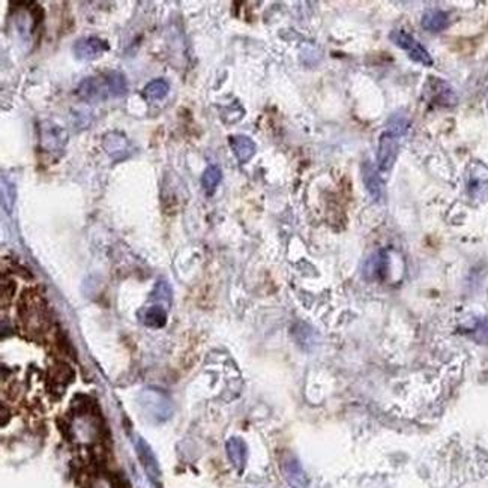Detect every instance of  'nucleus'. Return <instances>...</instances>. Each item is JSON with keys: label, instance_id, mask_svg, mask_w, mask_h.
<instances>
[{"label": "nucleus", "instance_id": "nucleus-1", "mask_svg": "<svg viewBox=\"0 0 488 488\" xmlns=\"http://www.w3.org/2000/svg\"><path fill=\"white\" fill-rule=\"evenodd\" d=\"M140 406L149 418L156 421H165L173 412L169 397L156 389H146L141 392Z\"/></svg>", "mask_w": 488, "mask_h": 488}, {"label": "nucleus", "instance_id": "nucleus-2", "mask_svg": "<svg viewBox=\"0 0 488 488\" xmlns=\"http://www.w3.org/2000/svg\"><path fill=\"white\" fill-rule=\"evenodd\" d=\"M389 38L393 44L400 47L401 50H404L412 60L418 62V64H421L424 66L432 65V58L430 56V53L425 50L422 44L419 41H416V39L411 34L404 32V30L397 29V30H392V32L389 34Z\"/></svg>", "mask_w": 488, "mask_h": 488}, {"label": "nucleus", "instance_id": "nucleus-3", "mask_svg": "<svg viewBox=\"0 0 488 488\" xmlns=\"http://www.w3.org/2000/svg\"><path fill=\"white\" fill-rule=\"evenodd\" d=\"M400 136L391 131H385L379 138V152H377V169L379 171H389L392 165L395 164L398 149H400Z\"/></svg>", "mask_w": 488, "mask_h": 488}, {"label": "nucleus", "instance_id": "nucleus-4", "mask_svg": "<svg viewBox=\"0 0 488 488\" xmlns=\"http://www.w3.org/2000/svg\"><path fill=\"white\" fill-rule=\"evenodd\" d=\"M39 141L44 151L49 154H58L65 149L68 143V134L59 125L44 122L39 128Z\"/></svg>", "mask_w": 488, "mask_h": 488}, {"label": "nucleus", "instance_id": "nucleus-5", "mask_svg": "<svg viewBox=\"0 0 488 488\" xmlns=\"http://www.w3.org/2000/svg\"><path fill=\"white\" fill-rule=\"evenodd\" d=\"M134 448H136L137 456L141 463V466H143V470L146 472L147 478L151 479L152 483L160 484L161 469H160L158 461H156V459H155L154 451L151 450V446L147 445V442L143 437L138 436V437H136V440H134Z\"/></svg>", "mask_w": 488, "mask_h": 488}, {"label": "nucleus", "instance_id": "nucleus-6", "mask_svg": "<svg viewBox=\"0 0 488 488\" xmlns=\"http://www.w3.org/2000/svg\"><path fill=\"white\" fill-rule=\"evenodd\" d=\"M78 97L88 102H99L110 97L106 77H89L78 86Z\"/></svg>", "mask_w": 488, "mask_h": 488}, {"label": "nucleus", "instance_id": "nucleus-7", "mask_svg": "<svg viewBox=\"0 0 488 488\" xmlns=\"http://www.w3.org/2000/svg\"><path fill=\"white\" fill-rule=\"evenodd\" d=\"M107 50H108L107 42L102 41L99 38H83V39H78V41L74 44L75 58L84 62L98 59L101 54H104Z\"/></svg>", "mask_w": 488, "mask_h": 488}, {"label": "nucleus", "instance_id": "nucleus-8", "mask_svg": "<svg viewBox=\"0 0 488 488\" xmlns=\"http://www.w3.org/2000/svg\"><path fill=\"white\" fill-rule=\"evenodd\" d=\"M362 180H364V185L368 194L371 195V199L380 202L385 193V182L380 178L379 169H376L373 164L364 162V165H362Z\"/></svg>", "mask_w": 488, "mask_h": 488}, {"label": "nucleus", "instance_id": "nucleus-9", "mask_svg": "<svg viewBox=\"0 0 488 488\" xmlns=\"http://www.w3.org/2000/svg\"><path fill=\"white\" fill-rule=\"evenodd\" d=\"M228 143H230L232 152L236 156V160L239 161V164H247L256 155L257 146L254 140L248 136H243V134L232 136L228 138Z\"/></svg>", "mask_w": 488, "mask_h": 488}, {"label": "nucleus", "instance_id": "nucleus-10", "mask_svg": "<svg viewBox=\"0 0 488 488\" xmlns=\"http://www.w3.org/2000/svg\"><path fill=\"white\" fill-rule=\"evenodd\" d=\"M281 466L287 483L293 488H305L306 484H308V479H306L304 469L293 455H286L284 459H282Z\"/></svg>", "mask_w": 488, "mask_h": 488}, {"label": "nucleus", "instance_id": "nucleus-11", "mask_svg": "<svg viewBox=\"0 0 488 488\" xmlns=\"http://www.w3.org/2000/svg\"><path fill=\"white\" fill-rule=\"evenodd\" d=\"M102 146H104L106 152L116 161H121L128 156L130 141L127 137L122 136L121 132L107 134L104 137V141H102Z\"/></svg>", "mask_w": 488, "mask_h": 488}, {"label": "nucleus", "instance_id": "nucleus-12", "mask_svg": "<svg viewBox=\"0 0 488 488\" xmlns=\"http://www.w3.org/2000/svg\"><path fill=\"white\" fill-rule=\"evenodd\" d=\"M421 25L425 30H428V32H440V30L446 29L448 26V15L442 10L431 8V10L424 12Z\"/></svg>", "mask_w": 488, "mask_h": 488}, {"label": "nucleus", "instance_id": "nucleus-13", "mask_svg": "<svg viewBox=\"0 0 488 488\" xmlns=\"http://www.w3.org/2000/svg\"><path fill=\"white\" fill-rule=\"evenodd\" d=\"M104 77L107 82L110 97L121 98L123 95H127L128 83H127V78H125V75L122 73H117V71H110V73H107Z\"/></svg>", "mask_w": 488, "mask_h": 488}, {"label": "nucleus", "instance_id": "nucleus-14", "mask_svg": "<svg viewBox=\"0 0 488 488\" xmlns=\"http://www.w3.org/2000/svg\"><path fill=\"white\" fill-rule=\"evenodd\" d=\"M227 454L236 469L242 470L247 461V446L241 439H230L227 442Z\"/></svg>", "mask_w": 488, "mask_h": 488}, {"label": "nucleus", "instance_id": "nucleus-15", "mask_svg": "<svg viewBox=\"0 0 488 488\" xmlns=\"http://www.w3.org/2000/svg\"><path fill=\"white\" fill-rule=\"evenodd\" d=\"M223 180V171L218 165H209L202 175V186L208 194H214Z\"/></svg>", "mask_w": 488, "mask_h": 488}, {"label": "nucleus", "instance_id": "nucleus-16", "mask_svg": "<svg viewBox=\"0 0 488 488\" xmlns=\"http://www.w3.org/2000/svg\"><path fill=\"white\" fill-rule=\"evenodd\" d=\"M141 320L149 328H162L167 320V314L161 305H152L141 314Z\"/></svg>", "mask_w": 488, "mask_h": 488}, {"label": "nucleus", "instance_id": "nucleus-17", "mask_svg": "<svg viewBox=\"0 0 488 488\" xmlns=\"http://www.w3.org/2000/svg\"><path fill=\"white\" fill-rule=\"evenodd\" d=\"M170 90V84L164 80V78H156L151 83L146 84V88L143 89V95L149 101H160L162 98L167 97V93Z\"/></svg>", "mask_w": 488, "mask_h": 488}, {"label": "nucleus", "instance_id": "nucleus-18", "mask_svg": "<svg viewBox=\"0 0 488 488\" xmlns=\"http://www.w3.org/2000/svg\"><path fill=\"white\" fill-rule=\"evenodd\" d=\"M154 297L155 299H161V301H169V302L171 301V290H170L167 282L160 281L158 284H156L155 292H154Z\"/></svg>", "mask_w": 488, "mask_h": 488}]
</instances>
